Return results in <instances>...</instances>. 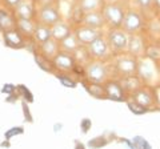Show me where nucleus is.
Masks as SVG:
<instances>
[{"label": "nucleus", "instance_id": "nucleus-1", "mask_svg": "<svg viewBox=\"0 0 160 149\" xmlns=\"http://www.w3.org/2000/svg\"><path fill=\"white\" fill-rule=\"evenodd\" d=\"M102 12L106 19V23L109 28H122V24L126 16L127 8L122 2L104 3Z\"/></svg>", "mask_w": 160, "mask_h": 149}, {"label": "nucleus", "instance_id": "nucleus-2", "mask_svg": "<svg viewBox=\"0 0 160 149\" xmlns=\"http://www.w3.org/2000/svg\"><path fill=\"white\" fill-rule=\"evenodd\" d=\"M106 39L112 53L120 55L127 52L129 33H127L123 28H109V31L106 35Z\"/></svg>", "mask_w": 160, "mask_h": 149}, {"label": "nucleus", "instance_id": "nucleus-3", "mask_svg": "<svg viewBox=\"0 0 160 149\" xmlns=\"http://www.w3.org/2000/svg\"><path fill=\"white\" fill-rule=\"evenodd\" d=\"M131 100L136 101L138 104H140L142 107H144L148 111H153V109H158L156 105V97H155V92H153V85H149V84H144L142 88H139L138 91H135L133 93H131Z\"/></svg>", "mask_w": 160, "mask_h": 149}, {"label": "nucleus", "instance_id": "nucleus-4", "mask_svg": "<svg viewBox=\"0 0 160 149\" xmlns=\"http://www.w3.org/2000/svg\"><path fill=\"white\" fill-rule=\"evenodd\" d=\"M138 64L139 59L129 55L128 52L118 55L116 60H115V69L116 72L122 76H128V74H135L138 73Z\"/></svg>", "mask_w": 160, "mask_h": 149}, {"label": "nucleus", "instance_id": "nucleus-5", "mask_svg": "<svg viewBox=\"0 0 160 149\" xmlns=\"http://www.w3.org/2000/svg\"><path fill=\"white\" fill-rule=\"evenodd\" d=\"M84 74L87 76L88 81L93 83H106L108 80V68L106 65L104 60H93L89 61L86 69H84Z\"/></svg>", "mask_w": 160, "mask_h": 149}, {"label": "nucleus", "instance_id": "nucleus-6", "mask_svg": "<svg viewBox=\"0 0 160 149\" xmlns=\"http://www.w3.org/2000/svg\"><path fill=\"white\" fill-rule=\"evenodd\" d=\"M122 28L129 35L140 33L146 28V19L142 16V13L135 11V9H127L123 24H122Z\"/></svg>", "mask_w": 160, "mask_h": 149}, {"label": "nucleus", "instance_id": "nucleus-7", "mask_svg": "<svg viewBox=\"0 0 160 149\" xmlns=\"http://www.w3.org/2000/svg\"><path fill=\"white\" fill-rule=\"evenodd\" d=\"M160 65L156 64L153 60L148 59L147 56L139 57V64H138V74L142 77V80L146 84H151L156 74L160 73Z\"/></svg>", "mask_w": 160, "mask_h": 149}, {"label": "nucleus", "instance_id": "nucleus-8", "mask_svg": "<svg viewBox=\"0 0 160 149\" xmlns=\"http://www.w3.org/2000/svg\"><path fill=\"white\" fill-rule=\"evenodd\" d=\"M87 51L93 60H106L111 55V48H109L108 41L104 37V35H100L91 44H88Z\"/></svg>", "mask_w": 160, "mask_h": 149}, {"label": "nucleus", "instance_id": "nucleus-9", "mask_svg": "<svg viewBox=\"0 0 160 149\" xmlns=\"http://www.w3.org/2000/svg\"><path fill=\"white\" fill-rule=\"evenodd\" d=\"M73 35L76 36L80 46L87 47L88 44H91L96 37H99L100 35H103V32H102V29L92 28V27L86 26V24H82V26H78L75 28Z\"/></svg>", "mask_w": 160, "mask_h": 149}, {"label": "nucleus", "instance_id": "nucleus-10", "mask_svg": "<svg viewBox=\"0 0 160 149\" xmlns=\"http://www.w3.org/2000/svg\"><path fill=\"white\" fill-rule=\"evenodd\" d=\"M52 63L58 69L63 72L73 71L75 67H76V60H75L73 55L66 51H59V53L52 59Z\"/></svg>", "mask_w": 160, "mask_h": 149}, {"label": "nucleus", "instance_id": "nucleus-11", "mask_svg": "<svg viewBox=\"0 0 160 149\" xmlns=\"http://www.w3.org/2000/svg\"><path fill=\"white\" fill-rule=\"evenodd\" d=\"M146 39H144L143 33H132L129 35V40H128V48L127 52L129 55H132L135 57H142L144 56V51H146Z\"/></svg>", "mask_w": 160, "mask_h": 149}, {"label": "nucleus", "instance_id": "nucleus-12", "mask_svg": "<svg viewBox=\"0 0 160 149\" xmlns=\"http://www.w3.org/2000/svg\"><path fill=\"white\" fill-rule=\"evenodd\" d=\"M107 91V99L113 101H123L127 99V92L124 91L119 80H107L104 83Z\"/></svg>", "mask_w": 160, "mask_h": 149}, {"label": "nucleus", "instance_id": "nucleus-13", "mask_svg": "<svg viewBox=\"0 0 160 149\" xmlns=\"http://www.w3.org/2000/svg\"><path fill=\"white\" fill-rule=\"evenodd\" d=\"M60 22V13L56 7L53 6H44L39 11V23L52 27Z\"/></svg>", "mask_w": 160, "mask_h": 149}, {"label": "nucleus", "instance_id": "nucleus-14", "mask_svg": "<svg viewBox=\"0 0 160 149\" xmlns=\"http://www.w3.org/2000/svg\"><path fill=\"white\" fill-rule=\"evenodd\" d=\"M119 81H120L122 87L124 88V91H126L128 95H131V93H133L135 91H138L139 88H142L144 84H146L138 73L128 74V76H122L119 79Z\"/></svg>", "mask_w": 160, "mask_h": 149}, {"label": "nucleus", "instance_id": "nucleus-15", "mask_svg": "<svg viewBox=\"0 0 160 149\" xmlns=\"http://www.w3.org/2000/svg\"><path fill=\"white\" fill-rule=\"evenodd\" d=\"M82 24H86V26H88V27L98 28V29H102V28H104L107 26L106 19H104V15H103L102 11H92V12L84 13Z\"/></svg>", "mask_w": 160, "mask_h": 149}, {"label": "nucleus", "instance_id": "nucleus-16", "mask_svg": "<svg viewBox=\"0 0 160 149\" xmlns=\"http://www.w3.org/2000/svg\"><path fill=\"white\" fill-rule=\"evenodd\" d=\"M15 16L16 19H33L35 16V7L29 0H22L15 7Z\"/></svg>", "mask_w": 160, "mask_h": 149}, {"label": "nucleus", "instance_id": "nucleus-17", "mask_svg": "<svg viewBox=\"0 0 160 149\" xmlns=\"http://www.w3.org/2000/svg\"><path fill=\"white\" fill-rule=\"evenodd\" d=\"M4 40L6 44L12 48H23L24 47V41H23V36L16 28H11L8 31H4Z\"/></svg>", "mask_w": 160, "mask_h": 149}, {"label": "nucleus", "instance_id": "nucleus-18", "mask_svg": "<svg viewBox=\"0 0 160 149\" xmlns=\"http://www.w3.org/2000/svg\"><path fill=\"white\" fill-rule=\"evenodd\" d=\"M40 46V52H42L43 56H46L47 59H49V60H52V59L56 56V55L59 53L60 51V46H59V41L55 40L53 37H51L49 40H47L46 43L43 44H39Z\"/></svg>", "mask_w": 160, "mask_h": 149}, {"label": "nucleus", "instance_id": "nucleus-19", "mask_svg": "<svg viewBox=\"0 0 160 149\" xmlns=\"http://www.w3.org/2000/svg\"><path fill=\"white\" fill-rule=\"evenodd\" d=\"M36 26L38 23L32 22V19H16V29L24 36H33Z\"/></svg>", "mask_w": 160, "mask_h": 149}, {"label": "nucleus", "instance_id": "nucleus-20", "mask_svg": "<svg viewBox=\"0 0 160 149\" xmlns=\"http://www.w3.org/2000/svg\"><path fill=\"white\" fill-rule=\"evenodd\" d=\"M33 37L38 44L46 43L47 40H49V39L52 37V27L46 26V24H43V23H39L36 26V29H35Z\"/></svg>", "mask_w": 160, "mask_h": 149}, {"label": "nucleus", "instance_id": "nucleus-21", "mask_svg": "<svg viewBox=\"0 0 160 149\" xmlns=\"http://www.w3.org/2000/svg\"><path fill=\"white\" fill-rule=\"evenodd\" d=\"M71 33H72L71 27L63 22H59L55 24V26H52V37L55 40H58L59 43L64 40L66 37H68Z\"/></svg>", "mask_w": 160, "mask_h": 149}, {"label": "nucleus", "instance_id": "nucleus-22", "mask_svg": "<svg viewBox=\"0 0 160 149\" xmlns=\"http://www.w3.org/2000/svg\"><path fill=\"white\" fill-rule=\"evenodd\" d=\"M144 56L153 60L156 64L160 65V41H147L146 43V51H144Z\"/></svg>", "mask_w": 160, "mask_h": 149}, {"label": "nucleus", "instance_id": "nucleus-23", "mask_svg": "<svg viewBox=\"0 0 160 149\" xmlns=\"http://www.w3.org/2000/svg\"><path fill=\"white\" fill-rule=\"evenodd\" d=\"M86 89L89 95L96 99H107V91L103 83L88 81V84H86Z\"/></svg>", "mask_w": 160, "mask_h": 149}, {"label": "nucleus", "instance_id": "nucleus-24", "mask_svg": "<svg viewBox=\"0 0 160 149\" xmlns=\"http://www.w3.org/2000/svg\"><path fill=\"white\" fill-rule=\"evenodd\" d=\"M104 3V0H79L78 6L84 13H87L92 11H102Z\"/></svg>", "mask_w": 160, "mask_h": 149}, {"label": "nucleus", "instance_id": "nucleus-25", "mask_svg": "<svg viewBox=\"0 0 160 149\" xmlns=\"http://www.w3.org/2000/svg\"><path fill=\"white\" fill-rule=\"evenodd\" d=\"M144 31L149 33V37L153 41H160V19L153 17L148 23H146Z\"/></svg>", "mask_w": 160, "mask_h": 149}, {"label": "nucleus", "instance_id": "nucleus-26", "mask_svg": "<svg viewBox=\"0 0 160 149\" xmlns=\"http://www.w3.org/2000/svg\"><path fill=\"white\" fill-rule=\"evenodd\" d=\"M60 47L63 48V51H66V52H73V51H76V49L80 47V43L78 41V39L76 36H75L73 33H71L68 37H66L64 40L60 41Z\"/></svg>", "mask_w": 160, "mask_h": 149}, {"label": "nucleus", "instance_id": "nucleus-27", "mask_svg": "<svg viewBox=\"0 0 160 149\" xmlns=\"http://www.w3.org/2000/svg\"><path fill=\"white\" fill-rule=\"evenodd\" d=\"M35 59H36V63L44 69V71L52 72V69H53L52 67H55V65H53V63L51 64L49 59H47L46 56H43V55H38V56H35Z\"/></svg>", "mask_w": 160, "mask_h": 149}, {"label": "nucleus", "instance_id": "nucleus-28", "mask_svg": "<svg viewBox=\"0 0 160 149\" xmlns=\"http://www.w3.org/2000/svg\"><path fill=\"white\" fill-rule=\"evenodd\" d=\"M12 27H16V22H12L6 13H0V28H3L4 31H8Z\"/></svg>", "mask_w": 160, "mask_h": 149}, {"label": "nucleus", "instance_id": "nucleus-29", "mask_svg": "<svg viewBox=\"0 0 160 149\" xmlns=\"http://www.w3.org/2000/svg\"><path fill=\"white\" fill-rule=\"evenodd\" d=\"M128 108L131 109V111L135 113V115H143V113L148 112V109H146L144 107H142L140 104H138L136 101H133V100L128 101Z\"/></svg>", "mask_w": 160, "mask_h": 149}, {"label": "nucleus", "instance_id": "nucleus-30", "mask_svg": "<svg viewBox=\"0 0 160 149\" xmlns=\"http://www.w3.org/2000/svg\"><path fill=\"white\" fill-rule=\"evenodd\" d=\"M135 3L140 9H144V11H149L153 7V0H135Z\"/></svg>", "mask_w": 160, "mask_h": 149}, {"label": "nucleus", "instance_id": "nucleus-31", "mask_svg": "<svg viewBox=\"0 0 160 149\" xmlns=\"http://www.w3.org/2000/svg\"><path fill=\"white\" fill-rule=\"evenodd\" d=\"M153 92H155V97H156L158 109H160V84H155L153 85Z\"/></svg>", "mask_w": 160, "mask_h": 149}, {"label": "nucleus", "instance_id": "nucleus-32", "mask_svg": "<svg viewBox=\"0 0 160 149\" xmlns=\"http://www.w3.org/2000/svg\"><path fill=\"white\" fill-rule=\"evenodd\" d=\"M60 81H62L66 87H75V83L71 80V79H67V77H64V76H60Z\"/></svg>", "mask_w": 160, "mask_h": 149}, {"label": "nucleus", "instance_id": "nucleus-33", "mask_svg": "<svg viewBox=\"0 0 160 149\" xmlns=\"http://www.w3.org/2000/svg\"><path fill=\"white\" fill-rule=\"evenodd\" d=\"M20 2H22V0H4V3H6L8 7H13V8L16 7Z\"/></svg>", "mask_w": 160, "mask_h": 149}, {"label": "nucleus", "instance_id": "nucleus-34", "mask_svg": "<svg viewBox=\"0 0 160 149\" xmlns=\"http://www.w3.org/2000/svg\"><path fill=\"white\" fill-rule=\"evenodd\" d=\"M153 7L156 8V11L160 12V0H153Z\"/></svg>", "mask_w": 160, "mask_h": 149}, {"label": "nucleus", "instance_id": "nucleus-35", "mask_svg": "<svg viewBox=\"0 0 160 149\" xmlns=\"http://www.w3.org/2000/svg\"><path fill=\"white\" fill-rule=\"evenodd\" d=\"M106 3H112V2H120V0H104Z\"/></svg>", "mask_w": 160, "mask_h": 149}, {"label": "nucleus", "instance_id": "nucleus-36", "mask_svg": "<svg viewBox=\"0 0 160 149\" xmlns=\"http://www.w3.org/2000/svg\"><path fill=\"white\" fill-rule=\"evenodd\" d=\"M158 84H160V80H159V83H158Z\"/></svg>", "mask_w": 160, "mask_h": 149}]
</instances>
